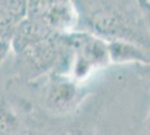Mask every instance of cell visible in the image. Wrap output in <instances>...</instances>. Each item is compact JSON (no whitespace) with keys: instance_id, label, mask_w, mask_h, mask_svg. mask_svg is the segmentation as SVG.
I'll list each match as a JSON object with an SVG mask.
<instances>
[{"instance_id":"cell-9","label":"cell","mask_w":150,"mask_h":135,"mask_svg":"<svg viewBox=\"0 0 150 135\" xmlns=\"http://www.w3.org/2000/svg\"><path fill=\"white\" fill-rule=\"evenodd\" d=\"M140 11L144 16V19L146 21V25L150 32V5L148 0H136Z\"/></svg>"},{"instance_id":"cell-11","label":"cell","mask_w":150,"mask_h":135,"mask_svg":"<svg viewBox=\"0 0 150 135\" xmlns=\"http://www.w3.org/2000/svg\"><path fill=\"white\" fill-rule=\"evenodd\" d=\"M146 129H147V133H146V135H150V107H149V111H148V116H147Z\"/></svg>"},{"instance_id":"cell-6","label":"cell","mask_w":150,"mask_h":135,"mask_svg":"<svg viewBox=\"0 0 150 135\" xmlns=\"http://www.w3.org/2000/svg\"><path fill=\"white\" fill-rule=\"evenodd\" d=\"M56 35L45 27L42 23L28 18L23 19L16 26L11 39V52L18 54L31 45L36 44L43 39Z\"/></svg>"},{"instance_id":"cell-3","label":"cell","mask_w":150,"mask_h":135,"mask_svg":"<svg viewBox=\"0 0 150 135\" xmlns=\"http://www.w3.org/2000/svg\"><path fill=\"white\" fill-rule=\"evenodd\" d=\"M85 84L58 72L45 77L40 91V101L45 111L52 117H66L77 113L88 97Z\"/></svg>"},{"instance_id":"cell-2","label":"cell","mask_w":150,"mask_h":135,"mask_svg":"<svg viewBox=\"0 0 150 135\" xmlns=\"http://www.w3.org/2000/svg\"><path fill=\"white\" fill-rule=\"evenodd\" d=\"M67 50V74L85 84L91 77L111 64L108 42L93 34L74 31L63 35Z\"/></svg>"},{"instance_id":"cell-4","label":"cell","mask_w":150,"mask_h":135,"mask_svg":"<svg viewBox=\"0 0 150 135\" xmlns=\"http://www.w3.org/2000/svg\"><path fill=\"white\" fill-rule=\"evenodd\" d=\"M93 105L84 113H75L66 117H52L50 121L36 118L31 110L29 118V133L31 135H95V117L99 113Z\"/></svg>"},{"instance_id":"cell-10","label":"cell","mask_w":150,"mask_h":135,"mask_svg":"<svg viewBox=\"0 0 150 135\" xmlns=\"http://www.w3.org/2000/svg\"><path fill=\"white\" fill-rule=\"evenodd\" d=\"M134 66H136V73L150 88V65H134Z\"/></svg>"},{"instance_id":"cell-8","label":"cell","mask_w":150,"mask_h":135,"mask_svg":"<svg viewBox=\"0 0 150 135\" xmlns=\"http://www.w3.org/2000/svg\"><path fill=\"white\" fill-rule=\"evenodd\" d=\"M27 0H0V11L18 25L26 18Z\"/></svg>"},{"instance_id":"cell-1","label":"cell","mask_w":150,"mask_h":135,"mask_svg":"<svg viewBox=\"0 0 150 135\" xmlns=\"http://www.w3.org/2000/svg\"><path fill=\"white\" fill-rule=\"evenodd\" d=\"M77 11L75 31L105 42H130L150 51V32L138 5L127 0H73Z\"/></svg>"},{"instance_id":"cell-7","label":"cell","mask_w":150,"mask_h":135,"mask_svg":"<svg viewBox=\"0 0 150 135\" xmlns=\"http://www.w3.org/2000/svg\"><path fill=\"white\" fill-rule=\"evenodd\" d=\"M110 61L113 64L150 65V51L130 42L108 43Z\"/></svg>"},{"instance_id":"cell-12","label":"cell","mask_w":150,"mask_h":135,"mask_svg":"<svg viewBox=\"0 0 150 135\" xmlns=\"http://www.w3.org/2000/svg\"><path fill=\"white\" fill-rule=\"evenodd\" d=\"M26 135H31V134H30V133H28V134H26Z\"/></svg>"},{"instance_id":"cell-13","label":"cell","mask_w":150,"mask_h":135,"mask_svg":"<svg viewBox=\"0 0 150 135\" xmlns=\"http://www.w3.org/2000/svg\"><path fill=\"white\" fill-rule=\"evenodd\" d=\"M148 2H149V5H150V0H148Z\"/></svg>"},{"instance_id":"cell-5","label":"cell","mask_w":150,"mask_h":135,"mask_svg":"<svg viewBox=\"0 0 150 135\" xmlns=\"http://www.w3.org/2000/svg\"><path fill=\"white\" fill-rule=\"evenodd\" d=\"M31 107L25 100L0 95V135H26L29 133Z\"/></svg>"}]
</instances>
